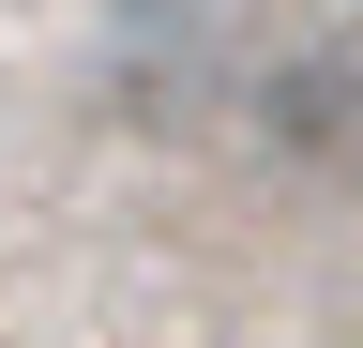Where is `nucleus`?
I'll return each instance as SVG.
<instances>
[{
    "mask_svg": "<svg viewBox=\"0 0 363 348\" xmlns=\"http://www.w3.org/2000/svg\"><path fill=\"white\" fill-rule=\"evenodd\" d=\"M106 16H152V30H167V16H197V0H106Z\"/></svg>",
    "mask_w": 363,
    "mask_h": 348,
    "instance_id": "nucleus-1",
    "label": "nucleus"
}]
</instances>
